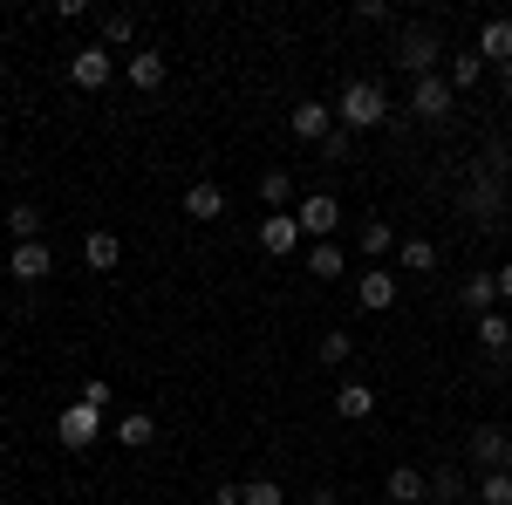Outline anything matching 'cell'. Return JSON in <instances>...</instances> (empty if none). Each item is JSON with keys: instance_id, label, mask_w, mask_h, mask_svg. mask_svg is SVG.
<instances>
[{"instance_id": "obj_1", "label": "cell", "mask_w": 512, "mask_h": 505, "mask_svg": "<svg viewBox=\"0 0 512 505\" xmlns=\"http://www.w3.org/2000/svg\"><path fill=\"white\" fill-rule=\"evenodd\" d=\"M512 205V151L506 144H485V157L472 164V178H465V192H458V212L472 219V226H499Z\"/></svg>"}, {"instance_id": "obj_2", "label": "cell", "mask_w": 512, "mask_h": 505, "mask_svg": "<svg viewBox=\"0 0 512 505\" xmlns=\"http://www.w3.org/2000/svg\"><path fill=\"white\" fill-rule=\"evenodd\" d=\"M335 123H342V130H376V123H390V96H383V82H369V76L342 82V96H335Z\"/></svg>"}, {"instance_id": "obj_3", "label": "cell", "mask_w": 512, "mask_h": 505, "mask_svg": "<svg viewBox=\"0 0 512 505\" xmlns=\"http://www.w3.org/2000/svg\"><path fill=\"white\" fill-rule=\"evenodd\" d=\"M437 55H444V41H437V28H431V21H410V28H396L390 62H396V69H403L410 82L437 76Z\"/></svg>"}, {"instance_id": "obj_4", "label": "cell", "mask_w": 512, "mask_h": 505, "mask_svg": "<svg viewBox=\"0 0 512 505\" xmlns=\"http://www.w3.org/2000/svg\"><path fill=\"white\" fill-rule=\"evenodd\" d=\"M110 76H117V55H110L103 41H89V48H76V55H69V82H76V89H89V96H96V89H110Z\"/></svg>"}, {"instance_id": "obj_5", "label": "cell", "mask_w": 512, "mask_h": 505, "mask_svg": "<svg viewBox=\"0 0 512 505\" xmlns=\"http://www.w3.org/2000/svg\"><path fill=\"white\" fill-rule=\"evenodd\" d=\"M458 110V89L444 76H424V82H410V117H424V123H444Z\"/></svg>"}, {"instance_id": "obj_6", "label": "cell", "mask_w": 512, "mask_h": 505, "mask_svg": "<svg viewBox=\"0 0 512 505\" xmlns=\"http://www.w3.org/2000/svg\"><path fill=\"white\" fill-rule=\"evenodd\" d=\"M294 219H301V233L321 246V239H335V226H342V198H335V192H308Z\"/></svg>"}, {"instance_id": "obj_7", "label": "cell", "mask_w": 512, "mask_h": 505, "mask_svg": "<svg viewBox=\"0 0 512 505\" xmlns=\"http://www.w3.org/2000/svg\"><path fill=\"white\" fill-rule=\"evenodd\" d=\"M55 437H62L69 451H89V444L103 437V410H89V403H69V410L55 417Z\"/></svg>"}, {"instance_id": "obj_8", "label": "cell", "mask_w": 512, "mask_h": 505, "mask_svg": "<svg viewBox=\"0 0 512 505\" xmlns=\"http://www.w3.org/2000/svg\"><path fill=\"white\" fill-rule=\"evenodd\" d=\"M7 273H14L21 287H35V280H48V273H55V253H48V239H21V246L7 253Z\"/></svg>"}, {"instance_id": "obj_9", "label": "cell", "mask_w": 512, "mask_h": 505, "mask_svg": "<svg viewBox=\"0 0 512 505\" xmlns=\"http://www.w3.org/2000/svg\"><path fill=\"white\" fill-rule=\"evenodd\" d=\"M294 246H301V219H294V212H267V219H260V253L294 260Z\"/></svg>"}, {"instance_id": "obj_10", "label": "cell", "mask_w": 512, "mask_h": 505, "mask_svg": "<svg viewBox=\"0 0 512 505\" xmlns=\"http://www.w3.org/2000/svg\"><path fill=\"white\" fill-rule=\"evenodd\" d=\"M472 335H478V349H485V362H492V369H499V362H506L512 355V314H478L472 321Z\"/></svg>"}, {"instance_id": "obj_11", "label": "cell", "mask_w": 512, "mask_h": 505, "mask_svg": "<svg viewBox=\"0 0 512 505\" xmlns=\"http://www.w3.org/2000/svg\"><path fill=\"white\" fill-rule=\"evenodd\" d=\"M506 444H512V437H506L499 424H478L465 451H472V465H478V471H506Z\"/></svg>"}, {"instance_id": "obj_12", "label": "cell", "mask_w": 512, "mask_h": 505, "mask_svg": "<svg viewBox=\"0 0 512 505\" xmlns=\"http://www.w3.org/2000/svg\"><path fill=\"white\" fill-rule=\"evenodd\" d=\"M164 76H171V62H164V48H137L130 55V89H144V96H158Z\"/></svg>"}, {"instance_id": "obj_13", "label": "cell", "mask_w": 512, "mask_h": 505, "mask_svg": "<svg viewBox=\"0 0 512 505\" xmlns=\"http://www.w3.org/2000/svg\"><path fill=\"white\" fill-rule=\"evenodd\" d=\"M478 55H485V69H506L512 62V21L506 14H492V21L478 28Z\"/></svg>"}, {"instance_id": "obj_14", "label": "cell", "mask_w": 512, "mask_h": 505, "mask_svg": "<svg viewBox=\"0 0 512 505\" xmlns=\"http://www.w3.org/2000/svg\"><path fill=\"white\" fill-rule=\"evenodd\" d=\"M355 301L369 314H383V308H396V273H383V267H369L362 280H355Z\"/></svg>"}, {"instance_id": "obj_15", "label": "cell", "mask_w": 512, "mask_h": 505, "mask_svg": "<svg viewBox=\"0 0 512 505\" xmlns=\"http://www.w3.org/2000/svg\"><path fill=\"white\" fill-rule=\"evenodd\" d=\"M185 219H226V192L212 185V178H198V185H185Z\"/></svg>"}, {"instance_id": "obj_16", "label": "cell", "mask_w": 512, "mask_h": 505, "mask_svg": "<svg viewBox=\"0 0 512 505\" xmlns=\"http://www.w3.org/2000/svg\"><path fill=\"white\" fill-rule=\"evenodd\" d=\"M383 492H390L396 505H424V499H431V478H424L417 465H396L390 478H383Z\"/></svg>"}, {"instance_id": "obj_17", "label": "cell", "mask_w": 512, "mask_h": 505, "mask_svg": "<svg viewBox=\"0 0 512 505\" xmlns=\"http://www.w3.org/2000/svg\"><path fill=\"white\" fill-rule=\"evenodd\" d=\"M335 417H342V424L376 417V389H369V383H342V389H335Z\"/></svg>"}, {"instance_id": "obj_18", "label": "cell", "mask_w": 512, "mask_h": 505, "mask_svg": "<svg viewBox=\"0 0 512 505\" xmlns=\"http://www.w3.org/2000/svg\"><path fill=\"white\" fill-rule=\"evenodd\" d=\"M328 130H335V103H294V137L321 144Z\"/></svg>"}, {"instance_id": "obj_19", "label": "cell", "mask_w": 512, "mask_h": 505, "mask_svg": "<svg viewBox=\"0 0 512 505\" xmlns=\"http://www.w3.org/2000/svg\"><path fill=\"white\" fill-rule=\"evenodd\" d=\"M458 308L465 314H492L499 308V280H492V273H472V280L458 287Z\"/></svg>"}, {"instance_id": "obj_20", "label": "cell", "mask_w": 512, "mask_h": 505, "mask_svg": "<svg viewBox=\"0 0 512 505\" xmlns=\"http://www.w3.org/2000/svg\"><path fill=\"white\" fill-rule=\"evenodd\" d=\"M117 444H130V451L158 444V417H151V410H123L117 417Z\"/></svg>"}, {"instance_id": "obj_21", "label": "cell", "mask_w": 512, "mask_h": 505, "mask_svg": "<svg viewBox=\"0 0 512 505\" xmlns=\"http://www.w3.org/2000/svg\"><path fill=\"white\" fill-rule=\"evenodd\" d=\"M444 82H451V89H478V82H485V55H478V48H458L451 69H444Z\"/></svg>"}, {"instance_id": "obj_22", "label": "cell", "mask_w": 512, "mask_h": 505, "mask_svg": "<svg viewBox=\"0 0 512 505\" xmlns=\"http://www.w3.org/2000/svg\"><path fill=\"white\" fill-rule=\"evenodd\" d=\"M82 260H89V273H110V267L123 260L117 233H89V239H82Z\"/></svg>"}, {"instance_id": "obj_23", "label": "cell", "mask_w": 512, "mask_h": 505, "mask_svg": "<svg viewBox=\"0 0 512 505\" xmlns=\"http://www.w3.org/2000/svg\"><path fill=\"white\" fill-rule=\"evenodd\" d=\"M308 273H315V280H342V273H349V253H342L335 239H321L315 253H308Z\"/></svg>"}, {"instance_id": "obj_24", "label": "cell", "mask_w": 512, "mask_h": 505, "mask_svg": "<svg viewBox=\"0 0 512 505\" xmlns=\"http://www.w3.org/2000/svg\"><path fill=\"white\" fill-rule=\"evenodd\" d=\"M41 226H48V219H41V205H28V198H21V205H7V233H14V246H21V239H41Z\"/></svg>"}, {"instance_id": "obj_25", "label": "cell", "mask_w": 512, "mask_h": 505, "mask_svg": "<svg viewBox=\"0 0 512 505\" xmlns=\"http://www.w3.org/2000/svg\"><path fill=\"white\" fill-rule=\"evenodd\" d=\"M239 505H287V485H274V478H246V485H239Z\"/></svg>"}, {"instance_id": "obj_26", "label": "cell", "mask_w": 512, "mask_h": 505, "mask_svg": "<svg viewBox=\"0 0 512 505\" xmlns=\"http://www.w3.org/2000/svg\"><path fill=\"white\" fill-rule=\"evenodd\" d=\"M458 499H465V478H458L451 465L431 471V499H424V505H458Z\"/></svg>"}, {"instance_id": "obj_27", "label": "cell", "mask_w": 512, "mask_h": 505, "mask_svg": "<svg viewBox=\"0 0 512 505\" xmlns=\"http://www.w3.org/2000/svg\"><path fill=\"white\" fill-rule=\"evenodd\" d=\"M349 355H355V335H349V328H328V335H321V362H328V369H342Z\"/></svg>"}, {"instance_id": "obj_28", "label": "cell", "mask_w": 512, "mask_h": 505, "mask_svg": "<svg viewBox=\"0 0 512 505\" xmlns=\"http://www.w3.org/2000/svg\"><path fill=\"white\" fill-rule=\"evenodd\" d=\"M130 35H137V14H123V7H117V14H103V48H110V55H117Z\"/></svg>"}, {"instance_id": "obj_29", "label": "cell", "mask_w": 512, "mask_h": 505, "mask_svg": "<svg viewBox=\"0 0 512 505\" xmlns=\"http://www.w3.org/2000/svg\"><path fill=\"white\" fill-rule=\"evenodd\" d=\"M260 198H267V212H287V198H294V178H287V171H267V178H260Z\"/></svg>"}, {"instance_id": "obj_30", "label": "cell", "mask_w": 512, "mask_h": 505, "mask_svg": "<svg viewBox=\"0 0 512 505\" xmlns=\"http://www.w3.org/2000/svg\"><path fill=\"white\" fill-rule=\"evenodd\" d=\"M431 267H437L431 239H403V273H431Z\"/></svg>"}, {"instance_id": "obj_31", "label": "cell", "mask_w": 512, "mask_h": 505, "mask_svg": "<svg viewBox=\"0 0 512 505\" xmlns=\"http://www.w3.org/2000/svg\"><path fill=\"white\" fill-rule=\"evenodd\" d=\"M390 246H396L390 219H369V226H362V253H369V260H376V253H390Z\"/></svg>"}, {"instance_id": "obj_32", "label": "cell", "mask_w": 512, "mask_h": 505, "mask_svg": "<svg viewBox=\"0 0 512 505\" xmlns=\"http://www.w3.org/2000/svg\"><path fill=\"white\" fill-rule=\"evenodd\" d=\"M478 505H512V478L506 471H485V478H478Z\"/></svg>"}, {"instance_id": "obj_33", "label": "cell", "mask_w": 512, "mask_h": 505, "mask_svg": "<svg viewBox=\"0 0 512 505\" xmlns=\"http://www.w3.org/2000/svg\"><path fill=\"white\" fill-rule=\"evenodd\" d=\"M349 137H355V130H342V123H335V130H328V137L315 144L321 164H349Z\"/></svg>"}, {"instance_id": "obj_34", "label": "cell", "mask_w": 512, "mask_h": 505, "mask_svg": "<svg viewBox=\"0 0 512 505\" xmlns=\"http://www.w3.org/2000/svg\"><path fill=\"white\" fill-rule=\"evenodd\" d=\"M76 403H89V410H110V383H82Z\"/></svg>"}, {"instance_id": "obj_35", "label": "cell", "mask_w": 512, "mask_h": 505, "mask_svg": "<svg viewBox=\"0 0 512 505\" xmlns=\"http://www.w3.org/2000/svg\"><path fill=\"white\" fill-rule=\"evenodd\" d=\"M308 505H342V492H335V485H315V492H308Z\"/></svg>"}, {"instance_id": "obj_36", "label": "cell", "mask_w": 512, "mask_h": 505, "mask_svg": "<svg viewBox=\"0 0 512 505\" xmlns=\"http://www.w3.org/2000/svg\"><path fill=\"white\" fill-rule=\"evenodd\" d=\"M492 280H499V301H512V260H506L499 273H492Z\"/></svg>"}, {"instance_id": "obj_37", "label": "cell", "mask_w": 512, "mask_h": 505, "mask_svg": "<svg viewBox=\"0 0 512 505\" xmlns=\"http://www.w3.org/2000/svg\"><path fill=\"white\" fill-rule=\"evenodd\" d=\"M499 89H506V103H512V62H506V69H499Z\"/></svg>"}, {"instance_id": "obj_38", "label": "cell", "mask_w": 512, "mask_h": 505, "mask_svg": "<svg viewBox=\"0 0 512 505\" xmlns=\"http://www.w3.org/2000/svg\"><path fill=\"white\" fill-rule=\"evenodd\" d=\"M506 478H512V444H506Z\"/></svg>"}]
</instances>
